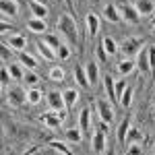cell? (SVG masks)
<instances>
[{
    "instance_id": "1",
    "label": "cell",
    "mask_w": 155,
    "mask_h": 155,
    "mask_svg": "<svg viewBox=\"0 0 155 155\" xmlns=\"http://www.w3.org/2000/svg\"><path fill=\"white\" fill-rule=\"evenodd\" d=\"M58 31L62 33L64 39H68L71 46H79V29H77V21L71 12H64L58 17Z\"/></svg>"
},
{
    "instance_id": "2",
    "label": "cell",
    "mask_w": 155,
    "mask_h": 155,
    "mask_svg": "<svg viewBox=\"0 0 155 155\" xmlns=\"http://www.w3.org/2000/svg\"><path fill=\"white\" fill-rule=\"evenodd\" d=\"M143 39L141 37H137V35H132V37H126L122 44H120V52H122V56L124 58H137V54L143 50Z\"/></svg>"
},
{
    "instance_id": "3",
    "label": "cell",
    "mask_w": 155,
    "mask_h": 155,
    "mask_svg": "<svg viewBox=\"0 0 155 155\" xmlns=\"http://www.w3.org/2000/svg\"><path fill=\"white\" fill-rule=\"evenodd\" d=\"M116 6H118L120 15H122V21H126V23L130 25H137L139 23V19H141V15L137 11V6H134V2H124V0H118L116 2Z\"/></svg>"
},
{
    "instance_id": "4",
    "label": "cell",
    "mask_w": 155,
    "mask_h": 155,
    "mask_svg": "<svg viewBox=\"0 0 155 155\" xmlns=\"http://www.w3.org/2000/svg\"><path fill=\"white\" fill-rule=\"evenodd\" d=\"M6 99L12 107H21L27 101V89L19 87V85H11L8 87V93H6Z\"/></svg>"
},
{
    "instance_id": "5",
    "label": "cell",
    "mask_w": 155,
    "mask_h": 155,
    "mask_svg": "<svg viewBox=\"0 0 155 155\" xmlns=\"http://www.w3.org/2000/svg\"><path fill=\"white\" fill-rule=\"evenodd\" d=\"M4 130L11 132L12 139H17V141H29V134H31V130L27 128V126H23V124H19V122H4Z\"/></svg>"
},
{
    "instance_id": "6",
    "label": "cell",
    "mask_w": 155,
    "mask_h": 155,
    "mask_svg": "<svg viewBox=\"0 0 155 155\" xmlns=\"http://www.w3.org/2000/svg\"><path fill=\"white\" fill-rule=\"evenodd\" d=\"M112 104H114V101L104 99V97L97 99V114H99V120L106 122L107 126L114 122V107H112Z\"/></svg>"
},
{
    "instance_id": "7",
    "label": "cell",
    "mask_w": 155,
    "mask_h": 155,
    "mask_svg": "<svg viewBox=\"0 0 155 155\" xmlns=\"http://www.w3.org/2000/svg\"><path fill=\"white\" fill-rule=\"evenodd\" d=\"M91 149L93 153H106L107 141H106V130L104 128H95L91 134Z\"/></svg>"
},
{
    "instance_id": "8",
    "label": "cell",
    "mask_w": 155,
    "mask_h": 155,
    "mask_svg": "<svg viewBox=\"0 0 155 155\" xmlns=\"http://www.w3.org/2000/svg\"><path fill=\"white\" fill-rule=\"evenodd\" d=\"M19 0H0V11H2V19H15L19 15Z\"/></svg>"
},
{
    "instance_id": "9",
    "label": "cell",
    "mask_w": 155,
    "mask_h": 155,
    "mask_svg": "<svg viewBox=\"0 0 155 155\" xmlns=\"http://www.w3.org/2000/svg\"><path fill=\"white\" fill-rule=\"evenodd\" d=\"M2 41L8 44L15 52H23V50H27V39H25V35H21V33H11V35L2 37Z\"/></svg>"
},
{
    "instance_id": "10",
    "label": "cell",
    "mask_w": 155,
    "mask_h": 155,
    "mask_svg": "<svg viewBox=\"0 0 155 155\" xmlns=\"http://www.w3.org/2000/svg\"><path fill=\"white\" fill-rule=\"evenodd\" d=\"M79 128L83 130V134H87V132L91 130V122H93V110L87 106V107H83L81 112H79Z\"/></svg>"
},
{
    "instance_id": "11",
    "label": "cell",
    "mask_w": 155,
    "mask_h": 155,
    "mask_svg": "<svg viewBox=\"0 0 155 155\" xmlns=\"http://www.w3.org/2000/svg\"><path fill=\"white\" fill-rule=\"evenodd\" d=\"M137 68L143 72V74H147V72H153V68H151V62H149V52H147V48H143L139 54H137Z\"/></svg>"
},
{
    "instance_id": "12",
    "label": "cell",
    "mask_w": 155,
    "mask_h": 155,
    "mask_svg": "<svg viewBox=\"0 0 155 155\" xmlns=\"http://www.w3.org/2000/svg\"><path fill=\"white\" fill-rule=\"evenodd\" d=\"M134 6L141 17H151L155 12V2L153 0H134Z\"/></svg>"
},
{
    "instance_id": "13",
    "label": "cell",
    "mask_w": 155,
    "mask_h": 155,
    "mask_svg": "<svg viewBox=\"0 0 155 155\" xmlns=\"http://www.w3.org/2000/svg\"><path fill=\"white\" fill-rule=\"evenodd\" d=\"M41 122H44L48 128H52V130L60 128V124H62V120H60V116H58V112H56V110H52V112H46V114L41 116Z\"/></svg>"
},
{
    "instance_id": "14",
    "label": "cell",
    "mask_w": 155,
    "mask_h": 155,
    "mask_svg": "<svg viewBox=\"0 0 155 155\" xmlns=\"http://www.w3.org/2000/svg\"><path fill=\"white\" fill-rule=\"evenodd\" d=\"M27 27H29V31H33V33H46V31H48V23H46V19H41V17H31V19L27 21Z\"/></svg>"
},
{
    "instance_id": "15",
    "label": "cell",
    "mask_w": 155,
    "mask_h": 155,
    "mask_svg": "<svg viewBox=\"0 0 155 155\" xmlns=\"http://www.w3.org/2000/svg\"><path fill=\"white\" fill-rule=\"evenodd\" d=\"M48 104L52 110H62V107H66V104H64V95L60 93V91H56V89H52L48 93Z\"/></svg>"
},
{
    "instance_id": "16",
    "label": "cell",
    "mask_w": 155,
    "mask_h": 155,
    "mask_svg": "<svg viewBox=\"0 0 155 155\" xmlns=\"http://www.w3.org/2000/svg\"><path fill=\"white\" fill-rule=\"evenodd\" d=\"M85 23H87V33L91 37H95L99 33V17H97L95 12H89L85 17Z\"/></svg>"
},
{
    "instance_id": "17",
    "label": "cell",
    "mask_w": 155,
    "mask_h": 155,
    "mask_svg": "<svg viewBox=\"0 0 155 155\" xmlns=\"http://www.w3.org/2000/svg\"><path fill=\"white\" fill-rule=\"evenodd\" d=\"M104 89H106V95L110 101H118V95H116V81L112 79V74H106L104 77Z\"/></svg>"
},
{
    "instance_id": "18",
    "label": "cell",
    "mask_w": 155,
    "mask_h": 155,
    "mask_svg": "<svg viewBox=\"0 0 155 155\" xmlns=\"http://www.w3.org/2000/svg\"><path fill=\"white\" fill-rule=\"evenodd\" d=\"M85 71H87V77H89V83L97 85V81H99V64L95 60H89L85 64Z\"/></svg>"
},
{
    "instance_id": "19",
    "label": "cell",
    "mask_w": 155,
    "mask_h": 155,
    "mask_svg": "<svg viewBox=\"0 0 155 155\" xmlns=\"http://www.w3.org/2000/svg\"><path fill=\"white\" fill-rule=\"evenodd\" d=\"M104 17H106L110 23H120L122 21V15H120L116 4H106L104 6Z\"/></svg>"
},
{
    "instance_id": "20",
    "label": "cell",
    "mask_w": 155,
    "mask_h": 155,
    "mask_svg": "<svg viewBox=\"0 0 155 155\" xmlns=\"http://www.w3.org/2000/svg\"><path fill=\"white\" fill-rule=\"evenodd\" d=\"M37 52L41 54V58L44 60H54V58H58V54H56V50L54 48H50L48 44L41 39V41H37Z\"/></svg>"
},
{
    "instance_id": "21",
    "label": "cell",
    "mask_w": 155,
    "mask_h": 155,
    "mask_svg": "<svg viewBox=\"0 0 155 155\" xmlns=\"http://www.w3.org/2000/svg\"><path fill=\"white\" fill-rule=\"evenodd\" d=\"M130 122H132L130 116H126V118L120 122V126H118V141H120V145H122V147H126V134H128V128L132 126Z\"/></svg>"
},
{
    "instance_id": "22",
    "label": "cell",
    "mask_w": 155,
    "mask_h": 155,
    "mask_svg": "<svg viewBox=\"0 0 155 155\" xmlns=\"http://www.w3.org/2000/svg\"><path fill=\"white\" fill-rule=\"evenodd\" d=\"M101 46H104V50L107 52V56H116V52L120 50L118 41H116V39H114L112 35H106V37H101Z\"/></svg>"
},
{
    "instance_id": "23",
    "label": "cell",
    "mask_w": 155,
    "mask_h": 155,
    "mask_svg": "<svg viewBox=\"0 0 155 155\" xmlns=\"http://www.w3.org/2000/svg\"><path fill=\"white\" fill-rule=\"evenodd\" d=\"M62 95H64V104H66V107H72L77 101H79V89L68 87V89L62 91Z\"/></svg>"
},
{
    "instance_id": "24",
    "label": "cell",
    "mask_w": 155,
    "mask_h": 155,
    "mask_svg": "<svg viewBox=\"0 0 155 155\" xmlns=\"http://www.w3.org/2000/svg\"><path fill=\"white\" fill-rule=\"evenodd\" d=\"M29 11L33 12V17H41V19L48 17V6L41 2H35V0H29Z\"/></svg>"
},
{
    "instance_id": "25",
    "label": "cell",
    "mask_w": 155,
    "mask_h": 155,
    "mask_svg": "<svg viewBox=\"0 0 155 155\" xmlns=\"http://www.w3.org/2000/svg\"><path fill=\"white\" fill-rule=\"evenodd\" d=\"M19 62H21V64H23L25 68H29V71H35L37 68V60L33 58V56H31V54H27V52H19Z\"/></svg>"
},
{
    "instance_id": "26",
    "label": "cell",
    "mask_w": 155,
    "mask_h": 155,
    "mask_svg": "<svg viewBox=\"0 0 155 155\" xmlns=\"http://www.w3.org/2000/svg\"><path fill=\"white\" fill-rule=\"evenodd\" d=\"M12 81H15V79H12L11 71H8V64L2 62V68H0V85H2V89H8Z\"/></svg>"
},
{
    "instance_id": "27",
    "label": "cell",
    "mask_w": 155,
    "mask_h": 155,
    "mask_svg": "<svg viewBox=\"0 0 155 155\" xmlns=\"http://www.w3.org/2000/svg\"><path fill=\"white\" fill-rule=\"evenodd\" d=\"M74 81L79 83V87H89V77H87V71H85L83 66H74Z\"/></svg>"
},
{
    "instance_id": "28",
    "label": "cell",
    "mask_w": 155,
    "mask_h": 155,
    "mask_svg": "<svg viewBox=\"0 0 155 155\" xmlns=\"http://www.w3.org/2000/svg\"><path fill=\"white\" fill-rule=\"evenodd\" d=\"M48 149H52V151H58V153H64V155H71V147L64 143V141L50 139V141H48Z\"/></svg>"
},
{
    "instance_id": "29",
    "label": "cell",
    "mask_w": 155,
    "mask_h": 155,
    "mask_svg": "<svg viewBox=\"0 0 155 155\" xmlns=\"http://www.w3.org/2000/svg\"><path fill=\"white\" fill-rule=\"evenodd\" d=\"M134 68H137V60L134 58H124L118 62V72H122V74H130Z\"/></svg>"
},
{
    "instance_id": "30",
    "label": "cell",
    "mask_w": 155,
    "mask_h": 155,
    "mask_svg": "<svg viewBox=\"0 0 155 155\" xmlns=\"http://www.w3.org/2000/svg\"><path fill=\"white\" fill-rule=\"evenodd\" d=\"M64 139L68 141V143H79L81 145V141H83V130L77 126V128H68V130L64 132Z\"/></svg>"
},
{
    "instance_id": "31",
    "label": "cell",
    "mask_w": 155,
    "mask_h": 155,
    "mask_svg": "<svg viewBox=\"0 0 155 155\" xmlns=\"http://www.w3.org/2000/svg\"><path fill=\"white\" fill-rule=\"evenodd\" d=\"M41 99H44V93H41L37 87H29V89H27V101H29L31 106H37Z\"/></svg>"
},
{
    "instance_id": "32",
    "label": "cell",
    "mask_w": 155,
    "mask_h": 155,
    "mask_svg": "<svg viewBox=\"0 0 155 155\" xmlns=\"http://www.w3.org/2000/svg\"><path fill=\"white\" fill-rule=\"evenodd\" d=\"M132 97H134V89H132L130 85H126V89H124V91H122V95H120V106L122 107H128L132 104Z\"/></svg>"
},
{
    "instance_id": "33",
    "label": "cell",
    "mask_w": 155,
    "mask_h": 155,
    "mask_svg": "<svg viewBox=\"0 0 155 155\" xmlns=\"http://www.w3.org/2000/svg\"><path fill=\"white\" fill-rule=\"evenodd\" d=\"M8 71H11L15 81H23L25 72H23V64H21V62H11V64H8Z\"/></svg>"
},
{
    "instance_id": "34",
    "label": "cell",
    "mask_w": 155,
    "mask_h": 155,
    "mask_svg": "<svg viewBox=\"0 0 155 155\" xmlns=\"http://www.w3.org/2000/svg\"><path fill=\"white\" fill-rule=\"evenodd\" d=\"M50 79H52V81L62 83V81L66 79V71H64L62 66H52V68H50Z\"/></svg>"
},
{
    "instance_id": "35",
    "label": "cell",
    "mask_w": 155,
    "mask_h": 155,
    "mask_svg": "<svg viewBox=\"0 0 155 155\" xmlns=\"http://www.w3.org/2000/svg\"><path fill=\"white\" fill-rule=\"evenodd\" d=\"M44 41L48 44L50 48H54V50H58L60 46H62V39H60L56 33H46V35H44Z\"/></svg>"
},
{
    "instance_id": "36",
    "label": "cell",
    "mask_w": 155,
    "mask_h": 155,
    "mask_svg": "<svg viewBox=\"0 0 155 155\" xmlns=\"http://www.w3.org/2000/svg\"><path fill=\"white\" fill-rule=\"evenodd\" d=\"M132 141H143L141 130H139V128H134V126H130V128H128V134H126V145L132 143Z\"/></svg>"
},
{
    "instance_id": "37",
    "label": "cell",
    "mask_w": 155,
    "mask_h": 155,
    "mask_svg": "<svg viewBox=\"0 0 155 155\" xmlns=\"http://www.w3.org/2000/svg\"><path fill=\"white\" fill-rule=\"evenodd\" d=\"M56 54H58L60 60H68L71 58V44H64V41H62V46L56 50Z\"/></svg>"
},
{
    "instance_id": "38",
    "label": "cell",
    "mask_w": 155,
    "mask_h": 155,
    "mask_svg": "<svg viewBox=\"0 0 155 155\" xmlns=\"http://www.w3.org/2000/svg\"><path fill=\"white\" fill-rule=\"evenodd\" d=\"M23 81L27 85H29V87H35L37 83H39V77H37L35 72L33 71H29V72H25V77H23Z\"/></svg>"
},
{
    "instance_id": "39",
    "label": "cell",
    "mask_w": 155,
    "mask_h": 155,
    "mask_svg": "<svg viewBox=\"0 0 155 155\" xmlns=\"http://www.w3.org/2000/svg\"><path fill=\"white\" fill-rule=\"evenodd\" d=\"M126 153H141L143 151V147H141V141H132V143H128L126 147Z\"/></svg>"
},
{
    "instance_id": "40",
    "label": "cell",
    "mask_w": 155,
    "mask_h": 155,
    "mask_svg": "<svg viewBox=\"0 0 155 155\" xmlns=\"http://www.w3.org/2000/svg\"><path fill=\"white\" fill-rule=\"evenodd\" d=\"M11 52H15V50H12L8 44H4V41H2V62H4V64H6V60L11 58Z\"/></svg>"
},
{
    "instance_id": "41",
    "label": "cell",
    "mask_w": 155,
    "mask_h": 155,
    "mask_svg": "<svg viewBox=\"0 0 155 155\" xmlns=\"http://www.w3.org/2000/svg\"><path fill=\"white\" fill-rule=\"evenodd\" d=\"M126 89V81L124 79H120V81H116V95H118V101H120V95H122V91Z\"/></svg>"
},
{
    "instance_id": "42",
    "label": "cell",
    "mask_w": 155,
    "mask_h": 155,
    "mask_svg": "<svg viewBox=\"0 0 155 155\" xmlns=\"http://www.w3.org/2000/svg\"><path fill=\"white\" fill-rule=\"evenodd\" d=\"M147 52H149V62H151V68L155 71V44H153V46H147Z\"/></svg>"
},
{
    "instance_id": "43",
    "label": "cell",
    "mask_w": 155,
    "mask_h": 155,
    "mask_svg": "<svg viewBox=\"0 0 155 155\" xmlns=\"http://www.w3.org/2000/svg\"><path fill=\"white\" fill-rule=\"evenodd\" d=\"M97 58L101 60V62H104V60H107V52L104 50V46H101V44L97 46Z\"/></svg>"
},
{
    "instance_id": "44",
    "label": "cell",
    "mask_w": 155,
    "mask_h": 155,
    "mask_svg": "<svg viewBox=\"0 0 155 155\" xmlns=\"http://www.w3.org/2000/svg\"><path fill=\"white\" fill-rule=\"evenodd\" d=\"M56 112H58L60 120H62V122H66V118H68V114H66V107H62V110H56Z\"/></svg>"
},
{
    "instance_id": "45",
    "label": "cell",
    "mask_w": 155,
    "mask_h": 155,
    "mask_svg": "<svg viewBox=\"0 0 155 155\" xmlns=\"http://www.w3.org/2000/svg\"><path fill=\"white\" fill-rule=\"evenodd\" d=\"M66 2V6H71V11H72V0H64Z\"/></svg>"
},
{
    "instance_id": "46",
    "label": "cell",
    "mask_w": 155,
    "mask_h": 155,
    "mask_svg": "<svg viewBox=\"0 0 155 155\" xmlns=\"http://www.w3.org/2000/svg\"><path fill=\"white\" fill-rule=\"evenodd\" d=\"M35 2H41V4H46V2H48V0H35Z\"/></svg>"
},
{
    "instance_id": "47",
    "label": "cell",
    "mask_w": 155,
    "mask_h": 155,
    "mask_svg": "<svg viewBox=\"0 0 155 155\" xmlns=\"http://www.w3.org/2000/svg\"><path fill=\"white\" fill-rule=\"evenodd\" d=\"M153 29H155V23H153Z\"/></svg>"
}]
</instances>
